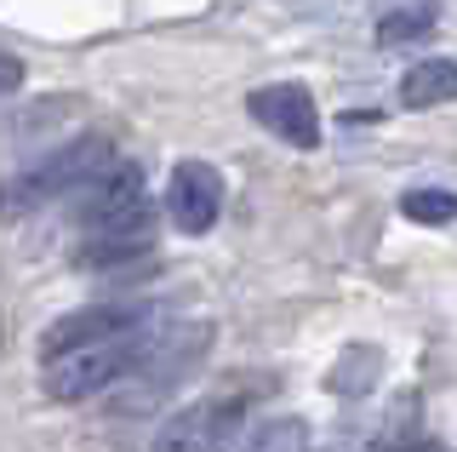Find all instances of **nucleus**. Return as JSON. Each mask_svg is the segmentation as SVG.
<instances>
[{"label":"nucleus","mask_w":457,"mask_h":452,"mask_svg":"<svg viewBox=\"0 0 457 452\" xmlns=\"http://www.w3.org/2000/svg\"><path fill=\"white\" fill-rule=\"evenodd\" d=\"M206 344H212V327L206 321H171V327L154 332L149 356L132 366L120 389H114V413H149L154 401H166V389H178L183 378L206 361Z\"/></svg>","instance_id":"4"},{"label":"nucleus","mask_w":457,"mask_h":452,"mask_svg":"<svg viewBox=\"0 0 457 452\" xmlns=\"http://www.w3.org/2000/svg\"><path fill=\"white\" fill-rule=\"evenodd\" d=\"M166 218L178 235H206L223 218V178L212 161H178L166 183Z\"/></svg>","instance_id":"7"},{"label":"nucleus","mask_w":457,"mask_h":452,"mask_svg":"<svg viewBox=\"0 0 457 452\" xmlns=\"http://www.w3.org/2000/svg\"><path fill=\"white\" fill-rule=\"evenodd\" d=\"M457 97V58H423L400 75V104L406 109H440Z\"/></svg>","instance_id":"9"},{"label":"nucleus","mask_w":457,"mask_h":452,"mask_svg":"<svg viewBox=\"0 0 457 452\" xmlns=\"http://www.w3.org/2000/svg\"><path fill=\"white\" fill-rule=\"evenodd\" d=\"M240 441H246V401L240 395H200L154 430L149 452H240Z\"/></svg>","instance_id":"5"},{"label":"nucleus","mask_w":457,"mask_h":452,"mask_svg":"<svg viewBox=\"0 0 457 452\" xmlns=\"http://www.w3.org/2000/svg\"><path fill=\"white\" fill-rule=\"evenodd\" d=\"M109 161H114V149L104 132L69 138V144H57L52 155H40L35 166H23V172H12L0 183V218H29V212H46L57 201H75Z\"/></svg>","instance_id":"3"},{"label":"nucleus","mask_w":457,"mask_h":452,"mask_svg":"<svg viewBox=\"0 0 457 452\" xmlns=\"http://www.w3.org/2000/svg\"><path fill=\"white\" fill-rule=\"evenodd\" d=\"M440 6L435 0H395V6L378 12V40L383 46H406V40H423L428 29H435Z\"/></svg>","instance_id":"10"},{"label":"nucleus","mask_w":457,"mask_h":452,"mask_svg":"<svg viewBox=\"0 0 457 452\" xmlns=\"http://www.w3.org/2000/svg\"><path fill=\"white\" fill-rule=\"evenodd\" d=\"M154 206L149 178L137 161H109L75 195V230H80V270H120L137 252H154Z\"/></svg>","instance_id":"1"},{"label":"nucleus","mask_w":457,"mask_h":452,"mask_svg":"<svg viewBox=\"0 0 457 452\" xmlns=\"http://www.w3.org/2000/svg\"><path fill=\"white\" fill-rule=\"evenodd\" d=\"M161 327L166 321H149V327H132V332L97 338V344L63 349V356H46L40 361V389H46V401L75 406V401H92V395H114L132 378V366L149 356V344H154Z\"/></svg>","instance_id":"2"},{"label":"nucleus","mask_w":457,"mask_h":452,"mask_svg":"<svg viewBox=\"0 0 457 452\" xmlns=\"http://www.w3.org/2000/svg\"><path fill=\"white\" fill-rule=\"evenodd\" d=\"M149 321H161V304H149V298L80 304V309H69L63 321H52V327L40 332V361H46V356H63V349H80V344H97V338H114V332L149 327Z\"/></svg>","instance_id":"6"},{"label":"nucleus","mask_w":457,"mask_h":452,"mask_svg":"<svg viewBox=\"0 0 457 452\" xmlns=\"http://www.w3.org/2000/svg\"><path fill=\"white\" fill-rule=\"evenodd\" d=\"M252 121L263 126V132H275L280 144L292 149H320V109H314V97L297 87V80H275V87H257L246 97Z\"/></svg>","instance_id":"8"},{"label":"nucleus","mask_w":457,"mask_h":452,"mask_svg":"<svg viewBox=\"0 0 457 452\" xmlns=\"http://www.w3.org/2000/svg\"><path fill=\"white\" fill-rule=\"evenodd\" d=\"M240 452H314V430H309V418L286 413V418H269L257 430H246Z\"/></svg>","instance_id":"11"},{"label":"nucleus","mask_w":457,"mask_h":452,"mask_svg":"<svg viewBox=\"0 0 457 452\" xmlns=\"http://www.w3.org/2000/svg\"><path fill=\"white\" fill-rule=\"evenodd\" d=\"M400 212L411 223H452L457 218V195L452 189H406L400 195Z\"/></svg>","instance_id":"12"},{"label":"nucleus","mask_w":457,"mask_h":452,"mask_svg":"<svg viewBox=\"0 0 457 452\" xmlns=\"http://www.w3.org/2000/svg\"><path fill=\"white\" fill-rule=\"evenodd\" d=\"M18 80H23V63L18 58H0V92H12Z\"/></svg>","instance_id":"13"}]
</instances>
